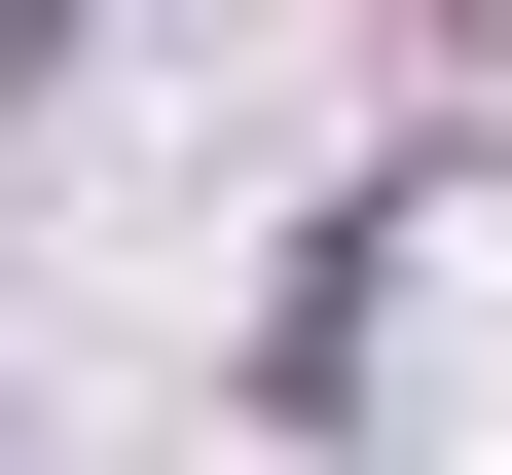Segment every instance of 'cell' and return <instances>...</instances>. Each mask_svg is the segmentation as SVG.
I'll return each instance as SVG.
<instances>
[]
</instances>
